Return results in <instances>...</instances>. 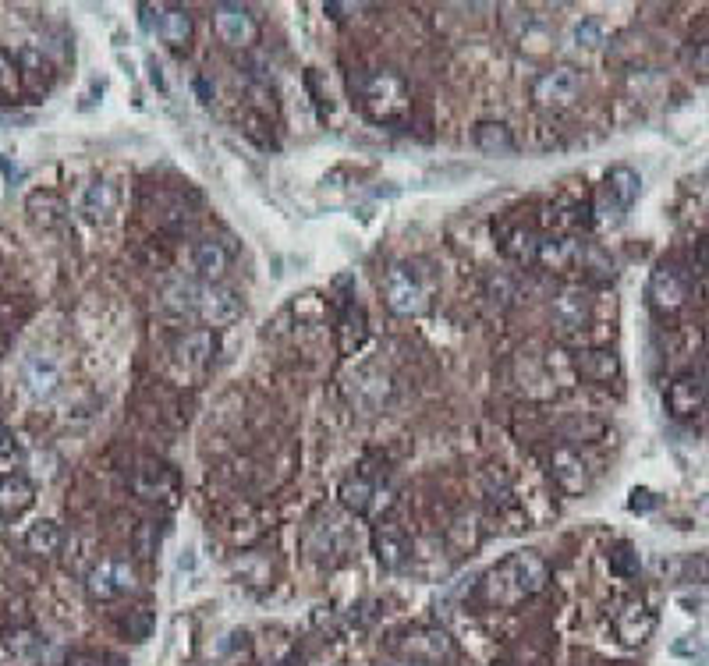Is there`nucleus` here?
<instances>
[{
    "instance_id": "f257e3e1",
    "label": "nucleus",
    "mask_w": 709,
    "mask_h": 666,
    "mask_svg": "<svg viewBox=\"0 0 709 666\" xmlns=\"http://www.w3.org/2000/svg\"><path fill=\"white\" fill-rule=\"evenodd\" d=\"M546 581H550V567L539 553L532 550H522V553H511L500 567H493L483 581V596L486 603L493 606H511L525 596H536L543 589Z\"/></svg>"
},
{
    "instance_id": "f03ea898",
    "label": "nucleus",
    "mask_w": 709,
    "mask_h": 666,
    "mask_svg": "<svg viewBox=\"0 0 709 666\" xmlns=\"http://www.w3.org/2000/svg\"><path fill=\"white\" fill-rule=\"evenodd\" d=\"M656 631V610L646 596H628L614 610V635L624 649H642Z\"/></svg>"
},
{
    "instance_id": "7ed1b4c3",
    "label": "nucleus",
    "mask_w": 709,
    "mask_h": 666,
    "mask_svg": "<svg viewBox=\"0 0 709 666\" xmlns=\"http://www.w3.org/2000/svg\"><path fill=\"white\" fill-rule=\"evenodd\" d=\"M383 298H387V309L398 312V316H419V312L426 309V287H422L419 273H415L412 266H394V270H387Z\"/></svg>"
},
{
    "instance_id": "20e7f679",
    "label": "nucleus",
    "mask_w": 709,
    "mask_h": 666,
    "mask_svg": "<svg viewBox=\"0 0 709 666\" xmlns=\"http://www.w3.org/2000/svg\"><path fill=\"white\" fill-rule=\"evenodd\" d=\"M582 93V75L575 68H550L532 82V100L546 110H564Z\"/></svg>"
},
{
    "instance_id": "39448f33",
    "label": "nucleus",
    "mask_w": 709,
    "mask_h": 666,
    "mask_svg": "<svg viewBox=\"0 0 709 666\" xmlns=\"http://www.w3.org/2000/svg\"><path fill=\"white\" fill-rule=\"evenodd\" d=\"M86 589H89V596L100 599V603L125 596V592L135 589L132 564H128V560H100V564L86 574Z\"/></svg>"
},
{
    "instance_id": "423d86ee",
    "label": "nucleus",
    "mask_w": 709,
    "mask_h": 666,
    "mask_svg": "<svg viewBox=\"0 0 709 666\" xmlns=\"http://www.w3.org/2000/svg\"><path fill=\"white\" fill-rule=\"evenodd\" d=\"M213 25H217V36L224 39L227 47H249L259 36L256 18L242 4H217L213 8Z\"/></svg>"
},
{
    "instance_id": "0eeeda50",
    "label": "nucleus",
    "mask_w": 709,
    "mask_h": 666,
    "mask_svg": "<svg viewBox=\"0 0 709 666\" xmlns=\"http://www.w3.org/2000/svg\"><path fill=\"white\" fill-rule=\"evenodd\" d=\"M142 25L164 39L167 47H185L192 36V18L181 8H142Z\"/></svg>"
},
{
    "instance_id": "6e6552de",
    "label": "nucleus",
    "mask_w": 709,
    "mask_h": 666,
    "mask_svg": "<svg viewBox=\"0 0 709 666\" xmlns=\"http://www.w3.org/2000/svg\"><path fill=\"white\" fill-rule=\"evenodd\" d=\"M401 652L412 659H422V663H440V659L454 656V642L440 628H415L401 638Z\"/></svg>"
},
{
    "instance_id": "1a4fd4ad",
    "label": "nucleus",
    "mask_w": 709,
    "mask_h": 666,
    "mask_svg": "<svg viewBox=\"0 0 709 666\" xmlns=\"http://www.w3.org/2000/svg\"><path fill=\"white\" fill-rule=\"evenodd\" d=\"M589 319H593V302H589L582 287H564L561 295L554 298V323L561 333L585 330Z\"/></svg>"
},
{
    "instance_id": "9d476101",
    "label": "nucleus",
    "mask_w": 709,
    "mask_h": 666,
    "mask_svg": "<svg viewBox=\"0 0 709 666\" xmlns=\"http://www.w3.org/2000/svg\"><path fill=\"white\" fill-rule=\"evenodd\" d=\"M199 316L213 326H227L242 316V298H238V291H231V287H203Z\"/></svg>"
},
{
    "instance_id": "9b49d317",
    "label": "nucleus",
    "mask_w": 709,
    "mask_h": 666,
    "mask_svg": "<svg viewBox=\"0 0 709 666\" xmlns=\"http://www.w3.org/2000/svg\"><path fill=\"white\" fill-rule=\"evenodd\" d=\"M22 380H25V390H29L36 401H43V397H50L57 387H61V369H57L54 358L29 355L22 362Z\"/></svg>"
},
{
    "instance_id": "f8f14e48",
    "label": "nucleus",
    "mask_w": 709,
    "mask_h": 666,
    "mask_svg": "<svg viewBox=\"0 0 709 666\" xmlns=\"http://www.w3.org/2000/svg\"><path fill=\"white\" fill-rule=\"evenodd\" d=\"M78 213L89 220V224H107L117 213V188L110 181H93L86 185L82 199H78Z\"/></svg>"
},
{
    "instance_id": "ddd939ff",
    "label": "nucleus",
    "mask_w": 709,
    "mask_h": 666,
    "mask_svg": "<svg viewBox=\"0 0 709 666\" xmlns=\"http://www.w3.org/2000/svg\"><path fill=\"white\" fill-rule=\"evenodd\" d=\"M36 500V489L25 475H8L0 479V518H18L25 514Z\"/></svg>"
},
{
    "instance_id": "4468645a",
    "label": "nucleus",
    "mask_w": 709,
    "mask_h": 666,
    "mask_svg": "<svg viewBox=\"0 0 709 666\" xmlns=\"http://www.w3.org/2000/svg\"><path fill=\"white\" fill-rule=\"evenodd\" d=\"M213 348H217V341H213L210 330H192L174 344V358H178V365H185V369H203L213 358Z\"/></svg>"
},
{
    "instance_id": "2eb2a0df",
    "label": "nucleus",
    "mask_w": 709,
    "mask_h": 666,
    "mask_svg": "<svg viewBox=\"0 0 709 666\" xmlns=\"http://www.w3.org/2000/svg\"><path fill=\"white\" fill-rule=\"evenodd\" d=\"M554 479L561 482L568 493H582V489H589L593 475H589V465L582 461V454H575V450H557L554 454Z\"/></svg>"
},
{
    "instance_id": "dca6fc26",
    "label": "nucleus",
    "mask_w": 709,
    "mask_h": 666,
    "mask_svg": "<svg viewBox=\"0 0 709 666\" xmlns=\"http://www.w3.org/2000/svg\"><path fill=\"white\" fill-rule=\"evenodd\" d=\"M472 142H476V149H479V153H486V156H511L518 149L515 135H511V128H507L504 121L476 124V135H472Z\"/></svg>"
},
{
    "instance_id": "f3484780",
    "label": "nucleus",
    "mask_w": 709,
    "mask_h": 666,
    "mask_svg": "<svg viewBox=\"0 0 709 666\" xmlns=\"http://www.w3.org/2000/svg\"><path fill=\"white\" fill-rule=\"evenodd\" d=\"M160 298H164L167 312H174V316H185V312H199L203 287L195 284V280H188V277H174V280H167V284H164Z\"/></svg>"
},
{
    "instance_id": "a211bd4d",
    "label": "nucleus",
    "mask_w": 709,
    "mask_h": 666,
    "mask_svg": "<svg viewBox=\"0 0 709 666\" xmlns=\"http://www.w3.org/2000/svg\"><path fill=\"white\" fill-rule=\"evenodd\" d=\"M575 369L593 383H610L621 376V362H617L614 351H582L575 358Z\"/></svg>"
},
{
    "instance_id": "6ab92c4d",
    "label": "nucleus",
    "mask_w": 709,
    "mask_h": 666,
    "mask_svg": "<svg viewBox=\"0 0 709 666\" xmlns=\"http://www.w3.org/2000/svg\"><path fill=\"white\" fill-rule=\"evenodd\" d=\"M192 263H195V270H199V277H206V280L224 277V270H227V248L220 245L217 238H203L199 245H195Z\"/></svg>"
},
{
    "instance_id": "aec40b11",
    "label": "nucleus",
    "mask_w": 709,
    "mask_h": 666,
    "mask_svg": "<svg viewBox=\"0 0 709 666\" xmlns=\"http://www.w3.org/2000/svg\"><path fill=\"white\" fill-rule=\"evenodd\" d=\"M64 543L61 528L54 525L50 518H39L29 525V532H25V546H29V553H39V557H50V553H57Z\"/></svg>"
},
{
    "instance_id": "412c9836",
    "label": "nucleus",
    "mask_w": 709,
    "mask_h": 666,
    "mask_svg": "<svg viewBox=\"0 0 709 666\" xmlns=\"http://www.w3.org/2000/svg\"><path fill=\"white\" fill-rule=\"evenodd\" d=\"M25 210H29V217L36 220L39 227H57L64 220V213H68V206H64L54 192H32L29 202H25Z\"/></svg>"
},
{
    "instance_id": "4be33fe9",
    "label": "nucleus",
    "mask_w": 709,
    "mask_h": 666,
    "mask_svg": "<svg viewBox=\"0 0 709 666\" xmlns=\"http://www.w3.org/2000/svg\"><path fill=\"white\" fill-rule=\"evenodd\" d=\"M578 256H582V248H578V241H568V238H546V241H539V248H536L539 263L554 266V270H564V266L575 263Z\"/></svg>"
},
{
    "instance_id": "5701e85b",
    "label": "nucleus",
    "mask_w": 709,
    "mask_h": 666,
    "mask_svg": "<svg viewBox=\"0 0 709 666\" xmlns=\"http://www.w3.org/2000/svg\"><path fill=\"white\" fill-rule=\"evenodd\" d=\"M607 192L621 202L624 210H632V202L639 199V192H642V178L632 171V167H614V171L607 174Z\"/></svg>"
},
{
    "instance_id": "b1692460",
    "label": "nucleus",
    "mask_w": 709,
    "mask_h": 666,
    "mask_svg": "<svg viewBox=\"0 0 709 666\" xmlns=\"http://www.w3.org/2000/svg\"><path fill=\"white\" fill-rule=\"evenodd\" d=\"M362 341H366V312L359 305H348L341 316V330H337V344H341L344 355H351Z\"/></svg>"
},
{
    "instance_id": "393cba45",
    "label": "nucleus",
    "mask_w": 709,
    "mask_h": 666,
    "mask_svg": "<svg viewBox=\"0 0 709 666\" xmlns=\"http://www.w3.org/2000/svg\"><path fill=\"white\" fill-rule=\"evenodd\" d=\"M568 43L575 50H600L607 43V29H603L600 18H578L568 29Z\"/></svg>"
},
{
    "instance_id": "a878e982",
    "label": "nucleus",
    "mask_w": 709,
    "mask_h": 666,
    "mask_svg": "<svg viewBox=\"0 0 709 666\" xmlns=\"http://www.w3.org/2000/svg\"><path fill=\"white\" fill-rule=\"evenodd\" d=\"M607 564H610V574H617V578H624V581L639 578V571H642L639 550H635L632 543H614L610 546Z\"/></svg>"
},
{
    "instance_id": "bb28decb",
    "label": "nucleus",
    "mask_w": 709,
    "mask_h": 666,
    "mask_svg": "<svg viewBox=\"0 0 709 666\" xmlns=\"http://www.w3.org/2000/svg\"><path fill=\"white\" fill-rule=\"evenodd\" d=\"M518 43H522V50H529V54H543V50H550V43H554V32H550L546 22H539L536 15L525 11V25L522 32H518Z\"/></svg>"
},
{
    "instance_id": "cd10ccee",
    "label": "nucleus",
    "mask_w": 709,
    "mask_h": 666,
    "mask_svg": "<svg viewBox=\"0 0 709 666\" xmlns=\"http://www.w3.org/2000/svg\"><path fill=\"white\" fill-rule=\"evenodd\" d=\"M167 489H171V475L160 465H142L139 472H135V493L146 496V500H156V496L167 493Z\"/></svg>"
},
{
    "instance_id": "c85d7f7f",
    "label": "nucleus",
    "mask_w": 709,
    "mask_h": 666,
    "mask_svg": "<svg viewBox=\"0 0 709 666\" xmlns=\"http://www.w3.org/2000/svg\"><path fill=\"white\" fill-rule=\"evenodd\" d=\"M18 93H22V71L15 57L0 47V103H15Z\"/></svg>"
},
{
    "instance_id": "c756f323",
    "label": "nucleus",
    "mask_w": 709,
    "mask_h": 666,
    "mask_svg": "<svg viewBox=\"0 0 709 666\" xmlns=\"http://www.w3.org/2000/svg\"><path fill=\"white\" fill-rule=\"evenodd\" d=\"M341 500H344V507L355 511V514L369 511V507H373V486H369L366 479H344L341 482Z\"/></svg>"
},
{
    "instance_id": "7c9ffc66",
    "label": "nucleus",
    "mask_w": 709,
    "mask_h": 666,
    "mask_svg": "<svg viewBox=\"0 0 709 666\" xmlns=\"http://www.w3.org/2000/svg\"><path fill=\"white\" fill-rule=\"evenodd\" d=\"M376 557H380L383 567H401V560H405V539L394 535L390 528L376 532Z\"/></svg>"
},
{
    "instance_id": "2f4dec72",
    "label": "nucleus",
    "mask_w": 709,
    "mask_h": 666,
    "mask_svg": "<svg viewBox=\"0 0 709 666\" xmlns=\"http://www.w3.org/2000/svg\"><path fill=\"white\" fill-rule=\"evenodd\" d=\"M149 628H153V617H149L146 610H139L135 617L125 620V631H128V638H132V642H142V638H149Z\"/></svg>"
},
{
    "instance_id": "473e14b6",
    "label": "nucleus",
    "mask_w": 709,
    "mask_h": 666,
    "mask_svg": "<svg viewBox=\"0 0 709 666\" xmlns=\"http://www.w3.org/2000/svg\"><path fill=\"white\" fill-rule=\"evenodd\" d=\"M64 666H117V659H107L100 656V652H78V656H71Z\"/></svg>"
},
{
    "instance_id": "72a5a7b5",
    "label": "nucleus",
    "mask_w": 709,
    "mask_h": 666,
    "mask_svg": "<svg viewBox=\"0 0 709 666\" xmlns=\"http://www.w3.org/2000/svg\"><path fill=\"white\" fill-rule=\"evenodd\" d=\"M490 295H493V302L507 305V302H511V295H515V284H511V280H507V277L490 280Z\"/></svg>"
},
{
    "instance_id": "f704fd0d",
    "label": "nucleus",
    "mask_w": 709,
    "mask_h": 666,
    "mask_svg": "<svg viewBox=\"0 0 709 666\" xmlns=\"http://www.w3.org/2000/svg\"><path fill=\"white\" fill-rule=\"evenodd\" d=\"M656 507V496L649 493V489H635L632 493V511L635 514H649Z\"/></svg>"
},
{
    "instance_id": "c9c22d12",
    "label": "nucleus",
    "mask_w": 709,
    "mask_h": 666,
    "mask_svg": "<svg viewBox=\"0 0 709 666\" xmlns=\"http://www.w3.org/2000/svg\"><path fill=\"white\" fill-rule=\"evenodd\" d=\"M15 450V436H11L8 426H0V457H8Z\"/></svg>"
},
{
    "instance_id": "e433bc0d",
    "label": "nucleus",
    "mask_w": 709,
    "mask_h": 666,
    "mask_svg": "<svg viewBox=\"0 0 709 666\" xmlns=\"http://www.w3.org/2000/svg\"><path fill=\"white\" fill-rule=\"evenodd\" d=\"M688 571L699 581H709V560H688Z\"/></svg>"
},
{
    "instance_id": "4c0bfd02",
    "label": "nucleus",
    "mask_w": 709,
    "mask_h": 666,
    "mask_svg": "<svg viewBox=\"0 0 709 666\" xmlns=\"http://www.w3.org/2000/svg\"><path fill=\"white\" fill-rule=\"evenodd\" d=\"M702 511H709V496H706V500H702Z\"/></svg>"
},
{
    "instance_id": "58836bf2",
    "label": "nucleus",
    "mask_w": 709,
    "mask_h": 666,
    "mask_svg": "<svg viewBox=\"0 0 709 666\" xmlns=\"http://www.w3.org/2000/svg\"><path fill=\"white\" fill-rule=\"evenodd\" d=\"M398 666H415V663H398Z\"/></svg>"
}]
</instances>
